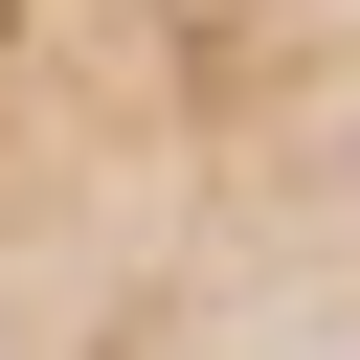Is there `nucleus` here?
I'll return each instance as SVG.
<instances>
[{
    "label": "nucleus",
    "mask_w": 360,
    "mask_h": 360,
    "mask_svg": "<svg viewBox=\"0 0 360 360\" xmlns=\"http://www.w3.org/2000/svg\"><path fill=\"white\" fill-rule=\"evenodd\" d=\"M0 360H360V0H0Z\"/></svg>",
    "instance_id": "f257e3e1"
}]
</instances>
